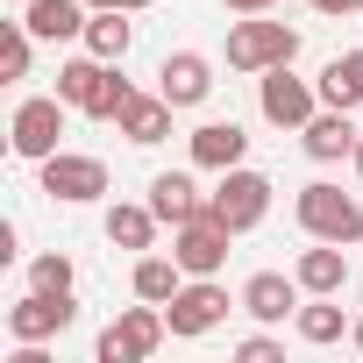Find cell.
I'll return each instance as SVG.
<instances>
[{"label":"cell","instance_id":"1","mask_svg":"<svg viewBox=\"0 0 363 363\" xmlns=\"http://www.w3.org/2000/svg\"><path fill=\"white\" fill-rule=\"evenodd\" d=\"M128 93H135V86H128L107 57H93V50H86V57H72V65L57 72V100H65V107H79V114H93V121H114Z\"/></svg>","mask_w":363,"mask_h":363},{"label":"cell","instance_id":"2","mask_svg":"<svg viewBox=\"0 0 363 363\" xmlns=\"http://www.w3.org/2000/svg\"><path fill=\"white\" fill-rule=\"evenodd\" d=\"M299 228L313 235V242H363V207H356V193H342V186H328V178H313V186H299Z\"/></svg>","mask_w":363,"mask_h":363},{"label":"cell","instance_id":"3","mask_svg":"<svg viewBox=\"0 0 363 363\" xmlns=\"http://www.w3.org/2000/svg\"><path fill=\"white\" fill-rule=\"evenodd\" d=\"M207 214H214L228 235H250V228L271 214V178H264V171H250V164L221 171V186L207 193Z\"/></svg>","mask_w":363,"mask_h":363},{"label":"cell","instance_id":"4","mask_svg":"<svg viewBox=\"0 0 363 363\" xmlns=\"http://www.w3.org/2000/svg\"><path fill=\"white\" fill-rule=\"evenodd\" d=\"M292 57H299V29H285V22L250 15V22L228 29V65L235 72H271V65H292Z\"/></svg>","mask_w":363,"mask_h":363},{"label":"cell","instance_id":"5","mask_svg":"<svg viewBox=\"0 0 363 363\" xmlns=\"http://www.w3.org/2000/svg\"><path fill=\"white\" fill-rule=\"evenodd\" d=\"M257 107H264V121H271V128H306V121L320 114V86L292 79V65H271V72H264V86H257Z\"/></svg>","mask_w":363,"mask_h":363},{"label":"cell","instance_id":"6","mask_svg":"<svg viewBox=\"0 0 363 363\" xmlns=\"http://www.w3.org/2000/svg\"><path fill=\"white\" fill-rule=\"evenodd\" d=\"M164 335H171L164 306H150V299H143V306H128V313H121V320L100 335V349H93V356H100V363H143V356H150Z\"/></svg>","mask_w":363,"mask_h":363},{"label":"cell","instance_id":"7","mask_svg":"<svg viewBox=\"0 0 363 363\" xmlns=\"http://www.w3.org/2000/svg\"><path fill=\"white\" fill-rule=\"evenodd\" d=\"M36 171H43V193L65 200V207H86V200L107 193V164H100V157H79V150H57V157H43Z\"/></svg>","mask_w":363,"mask_h":363},{"label":"cell","instance_id":"8","mask_svg":"<svg viewBox=\"0 0 363 363\" xmlns=\"http://www.w3.org/2000/svg\"><path fill=\"white\" fill-rule=\"evenodd\" d=\"M164 320H171V335H214L221 320H228V292L214 285V278H186L171 292V306H164Z\"/></svg>","mask_w":363,"mask_h":363},{"label":"cell","instance_id":"9","mask_svg":"<svg viewBox=\"0 0 363 363\" xmlns=\"http://www.w3.org/2000/svg\"><path fill=\"white\" fill-rule=\"evenodd\" d=\"M57 135H65V100H22L15 121H8V143H15V157H29V164L57 157Z\"/></svg>","mask_w":363,"mask_h":363},{"label":"cell","instance_id":"10","mask_svg":"<svg viewBox=\"0 0 363 363\" xmlns=\"http://www.w3.org/2000/svg\"><path fill=\"white\" fill-rule=\"evenodd\" d=\"M72 320H79L72 292H36V285H29V299L8 306V335H15V342H50V335H65Z\"/></svg>","mask_w":363,"mask_h":363},{"label":"cell","instance_id":"11","mask_svg":"<svg viewBox=\"0 0 363 363\" xmlns=\"http://www.w3.org/2000/svg\"><path fill=\"white\" fill-rule=\"evenodd\" d=\"M171 257L186 264V278H214V271L228 264V228H221L214 214H200V221H186V228H171Z\"/></svg>","mask_w":363,"mask_h":363},{"label":"cell","instance_id":"12","mask_svg":"<svg viewBox=\"0 0 363 363\" xmlns=\"http://www.w3.org/2000/svg\"><path fill=\"white\" fill-rule=\"evenodd\" d=\"M157 93H164L171 107H200V100L214 93V65H207L200 50H171V57L157 65Z\"/></svg>","mask_w":363,"mask_h":363},{"label":"cell","instance_id":"13","mask_svg":"<svg viewBox=\"0 0 363 363\" xmlns=\"http://www.w3.org/2000/svg\"><path fill=\"white\" fill-rule=\"evenodd\" d=\"M150 207H157V221H164V228H186V221H200V214H207V193L193 186L186 171H157V178H150Z\"/></svg>","mask_w":363,"mask_h":363},{"label":"cell","instance_id":"14","mask_svg":"<svg viewBox=\"0 0 363 363\" xmlns=\"http://www.w3.org/2000/svg\"><path fill=\"white\" fill-rule=\"evenodd\" d=\"M171 114H178V107H171L164 93H128V100H121V114H114V128H121L135 150H150V143H164V135H171Z\"/></svg>","mask_w":363,"mask_h":363},{"label":"cell","instance_id":"15","mask_svg":"<svg viewBox=\"0 0 363 363\" xmlns=\"http://www.w3.org/2000/svg\"><path fill=\"white\" fill-rule=\"evenodd\" d=\"M356 135H363V128L349 121V107H320V114L299 128V143H306V157H313V164H342V157L356 150Z\"/></svg>","mask_w":363,"mask_h":363},{"label":"cell","instance_id":"16","mask_svg":"<svg viewBox=\"0 0 363 363\" xmlns=\"http://www.w3.org/2000/svg\"><path fill=\"white\" fill-rule=\"evenodd\" d=\"M22 22H29V36L36 43H72V36H86V0H22Z\"/></svg>","mask_w":363,"mask_h":363},{"label":"cell","instance_id":"17","mask_svg":"<svg viewBox=\"0 0 363 363\" xmlns=\"http://www.w3.org/2000/svg\"><path fill=\"white\" fill-rule=\"evenodd\" d=\"M299 278H285V271H257L250 285H242V313L250 320H285V313H299Z\"/></svg>","mask_w":363,"mask_h":363},{"label":"cell","instance_id":"18","mask_svg":"<svg viewBox=\"0 0 363 363\" xmlns=\"http://www.w3.org/2000/svg\"><path fill=\"white\" fill-rule=\"evenodd\" d=\"M242 157H250V135L235 121H200L193 128V164L200 171H235Z\"/></svg>","mask_w":363,"mask_h":363},{"label":"cell","instance_id":"19","mask_svg":"<svg viewBox=\"0 0 363 363\" xmlns=\"http://www.w3.org/2000/svg\"><path fill=\"white\" fill-rule=\"evenodd\" d=\"M292 278L306 285V292H342L349 285V257H342V242H313V250H299V264H292Z\"/></svg>","mask_w":363,"mask_h":363},{"label":"cell","instance_id":"20","mask_svg":"<svg viewBox=\"0 0 363 363\" xmlns=\"http://www.w3.org/2000/svg\"><path fill=\"white\" fill-rule=\"evenodd\" d=\"M128 43H135L128 8H93V22H86V50H93V57H107V65H121V57H128Z\"/></svg>","mask_w":363,"mask_h":363},{"label":"cell","instance_id":"21","mask_svg":"<svg viewBox=\"0 0 363 363\" xmlns=\"http://www.w3.org/2000/svg\"><path fill=\"white\" fill-rule=\"evenodd\" d=\"M320 107H363V50H342L320 72Z\"/></svg>","mask_w":363,"mask_h":363},{"label":"cell","instance_id":"22","mask_svg":"<svg viewBox=\"0 0 363 363\" xmlns=\"http://www.w3.org/2000/svg\"><path fill=\"white\" fill-rule=\"evenodd\" d=\"M178 285H186V264H178V257H135V299L171 306Z\"/></svg>","mask_w":363,"mask_h":363},{"label":"cell","instance_id":"23","mask_svg":"<svg viewBox=\"0 0 363 363\" xmlns=\"http://www.w3.org/2000/svg\"><path fill=\"white\" fill-rule=\"evenodd\" d=\"M107 242L114 250H150L157 242V207H114L107 214Z\"/></svg>","mask_w":363,"mask_h":363},{"label":"cell","instance_id":"24","mask_svg":"<svg viewBox=\"0 0 363 363\" xmlns=\"http://www.w3.org/2000/svg\"><path fill=\"white\" fill-rule=\"evenodd\" d=\"M292 320H299V342H313V349L342 342V306H328V292H313V306H299Z\"/></svg>","mask_w":363,"mask_h":363},{"label":"cell","instance_id":"25","mask_svg":"<svg viewBox=\"0 0 363 363\" xmlns=\"http://www.w3.org/2000/svg\"><path fill=\"white\" fill-rule=\"evenodd\" d=\"M29 57H36L29 22H8V29H0V79H29Z\"/></svg>","mask_w":363,"mask_h":363},{"label":"cell","instance_id":"26","mask_svg":"<svg viewBox=\"0 0 363 363\" xmlns=\"http://www.w3.org/2000/svg\"><path fill=\"white\" fill-rule=\"evenodd\" d=\"M29 285H36V292H72L79 271H72V257H36V264H29Z\"/></svg>","mask_w":363,"mask_h":363},{"label":"cell","instance_id":"27","mask_svg":"<svg viewBox=\"0 0 363 363\" xmlns=\"http://www.w3.org/2000/svg\"><path fill=\"white\" fill-rule=\"evenodd\" d=\"M235 356H242V363H278L285 349H278L271 335H242V342H235Z\"/></svg>","mask_w":363,"mask_h":363},{"label":"cell","instance_id":"28","mask_svg":"<svg viewBox=\"0 0 363 363\" xmlns=\"http://www.w3.org/2000/svg\"><path fill=\"white\" fill-rule=\"evenodd\" d=\"M306 8H313V15H356L363 0H306Z\"/></svg>","mask_w":363,"mask_h":363},{"label":"cell","instance_id":"29","mask_svg":"<svg viewBox=\"0 0 363 363\" xmlns=\"http://www.w3.org/2000/svg\"><path fill=\"white\" fill-rule=\"evenodd\" d=\"M221 8H235V15H271L278 0H221Z\"/></svg>","mask_w":363,"mask_h":363},{"label":"cell","instance_id":"30","mask_svg":"<svg viewBox=\"0 0 363 363\" xmlns=\"http://www.w3.org/2000/svg\"><path fill=\"white\" fill-rule=\"evenodd\" d=\"M86 8H128V15H143L150 0H86Z\"/></svg>","mask_w":363,"mask_h":363},{"label":"cell","instance_id":"31","mask_svg":"<svg viewBox=\"0 0 363 363\" xmlns=\"http://www.w3.org/2000/svg\"><path fill=\"white\" fill-rule=\"evenodd\" d=\"M349 164H356V178H363V135H356V150H349Z\"/></svg>","mask_w":363,"mask_h":363},{"label":"cell","instance_id":"32","mask_svg":"<svg viewBox=\"0 0 363 363\" xmlns=\"http://www.w3.org/2000/svg\"><path fill=\"white\" fill-rule=\"evenodd\" d=\"M349 342H356V349H363V313H356V328H349Z\"/></svg>","mask_w":363,"mask_h":363}]
</instances>
